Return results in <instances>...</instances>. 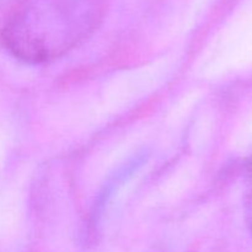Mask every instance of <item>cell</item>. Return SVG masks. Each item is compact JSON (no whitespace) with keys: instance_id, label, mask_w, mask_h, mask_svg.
Returning a JSON list of instances; mask_svg holds the SVG:
<instances>
[{"instance_id":"obj_2","label":"cell","mask_w":252,"mask_h":252,"mask_svg":"<svg viewBox=\"0 0 252 252\" xmlns=\"http://www.w3.org/2000/svg\"><path fill=\"white\" fill-rule=\"evenodd\" d=\"M244 208H245V218L249 229L252 234V161L246 169V187L244 196Z\"/></svg>"},{"instance_id":"obj_1","label":"cell","mask_w":252,"mask_h":252,"mask_svg":"<svg viewBox=\"0 0 252 252\" xmlns=\"http://www.w3.org/2000/svg\"><path fill=\"white\" fill-rule=\"evenodd\" d=\"M106 0H25L2 32L5 47L29 63L56 59L85 38Z\"/></svg>"}]
</instances>
